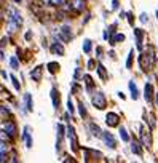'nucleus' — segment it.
I'll return each instance as SVG.
<instances>
[{
	"label": "nucleus",
	"instance_id": "obj_1",
	"mask_svg": "<svg viewBox=\"0 0 158 163\" xmlns=\"http://www.w3.org/2000/svg\"><path fill=\"white\" fill-rule=\"evenodd\" d=\"M93 105H94L96 109H104L106 107V98L102 93H94L93 96Z\"/></svg>",
	"mask_w": 158,
	"mask_h": 163
},
{
	"label": "nucleus",
	"instance_id": "obj_2",
	"mask_svg": "<svg viewBox=\"0 0 158 163\" xmlns=\"http://www.w3.org/2000/svg\"><path fill=\"white\" fill-rule=\"evenodd\" d=\"M59 38H61L64 43L72 40V31H70L69 26H62V27L59 29Z\"/></svg>",
	"mask_w": 158,
	"mask_h": 163
},
{
	"label": "nucleus",
	"instance_id": "obj_3",
	"mask_svg": "<svg viewBox=\"0 0 158 163\" xmlns=\"http://www.w3.org/2000/svg\"><path fill=\"white\" fill-rule=\"evenodd\" d=\"M101 138H102V141L106 142V146H109L110 149H115V147H117L115 138H114L110 133H107V131H102V133H101Z\"/></svg>",
	"mask_w": 158,
	"mask_h": 163
},
{
	"label": "nucleus",
	"instance_id": "obj_4",
	"mask_svg": "<svg viewBox=\"0 0 158 163\" xmlns=\"http://www.w3.org/2000/svg\"><path fill=\"white\" fill-rule=\"evenodd\" d=\"M2 130L8 134V136H15V133H16V127H15L13 122H5L2 125Z\"/></svg>",
	"mask_w": 158,
	"mask_h": 163
},
{
	"label": "nucleus",
	"instance_id": "obj_5",
	"mask_svg": "<svg viewBox=\"0 0 158 163\" xmlns=\"http://www.w3.org/2000/svg\"><path fill=\"white\" fill-rule=\"evenodd\" d=\"M106 123L109 125V127H117L118 125V115L114 114V112H109L107 117H106Z\"/></svg>",
	"mask_w": 158,
	"mask_h": 163
},
{
	"label": "nucleus",
	"instance_id": "obj_6",
	"mask_svg": "<svg viewBox=\"0 0 158 163\" xmlns=\"http://www.w3.org/2000/svg\"><path fill=\"white\" fill-rule=\"evenodd\" d=\"M10 18L13 19L15 23H18V24H23V18H21V15H19V11H18L16 8H10Z\"/></svg>",
	"mask_w": 158,
	"mask_h": 163
},
{
	"label": "nucleus",
	"instance_id": "obj_7",
	"mask_svg": "<svg viewBox=\"0 0 158 163\" xmlns=\"http://www.w3.org/2000/svg\"><path fill=\"white\" fill-rule=\"evenodd\" d=\"M50 48H51V53H54V54H58V56L64 54V46H62V43L54 42V43H51Z\"/></svg>",
	"mask_w": 158,
	"mask_h": 163
},
{
	"label": "nucleus",
	"instance_id": "obj_8",
	"mask_svg": "<svg viewBox=\"0 0 158 163\" xmlns=\"http://www.w3.org/2000/svg\"><path fill=\"white\" fill-rule=\"evenodd\" d=\"M70 6H72V10L83 11V8H85V0H70Z\"/></svg>",
	"mask_w": 158,
	"mask_h": 163
},
{
	"label": "nucleus",
	"instance_id": "obj_9",
	"mask_svg": "<svg viewBox=\"0 0 158 163\" xmlns=\"http://www.w3.org/2000/svg\"><path fill=\"white\" fill-rule=\"evenodd\" d=\"M51 99H53V107L54 109H58L59 107V93H58V90L56 88H51Z\"/></svg>",
	"mask_w": 158,
	"mask_h": 163
},
{
	"label": "nucleus",
	"instance_id": "obj_10",
	"mask_svg": "<svg viewBox=\"0 0 158 163\" xmlns=\"http://www.w3.org/2000/svg\"><path fill=\"white\" fill-rule=\"evenodd\" d=\"M24 141H26V146L31 149L32 147V136H31V128L29 127L24 128Z\"/></svg>",
	"mask_w": 158,
	"mask_h": 163
},
{
	"label": "nucleus",
	"instance_id": "obj_11",
	"mask_svg": "<svg viewBox=\"0 0 158 163\" xmlns=\"http://www.w3.org/2000/svg\"><path fill=\"white\" fill-rule=\"evenodd\" d=\"M24 102L27 104V110L32 112V110H34V104H32V96H31L29 93L24 94Z\"/></svg>",
	"mask_w": 158,
	"mask_h": 163
},
{
	"label": "nucleus",
	"instance_id": "obj_12",
	"mask_svg": "<svg viewBox=\"0 0 158 163\" xmlns=\"http://www.w3.org/2000/svg\"><path fill=\"white\" fill-rule=\"evenodd\" d=\"M141 136H142V144L145 147H150V136H148V133L141 130Z\"/></svg>",
	"mask_w": 158,
	"mask_h": 163
},
{
	"label": "nucleus",
	"instance_id": "obj_13",
	"mask_svg": "<svg viewBox=\"0 0 158 163\" xmlns=\"http://www.w3.org/2000/svg\"><path fill=\"white\" fill-rule=\"evenodd\" d=\"M145 101H148V102H150L152 101V85L150 83H147L145 85Z\"/></svg>",
	"mask_w": 158,
	"mask_h": 163
},
{
	"label": "nucleus",
	"instance_id": "obj_14",
	"mask_svg": "<svg viewBox=\"0 0 158 163\" xmlns=\"http://www.w3.org/2000/svg\"><path fill=\"white\" fill-rule=\"evenodd\" d=\"M131 150L136 153V155H141V153H142V149H141V146H139L137 141H134V142L131 144Z\"/></svg>",
	"mask_w": 158,
	"mask_h": 163
},
{
	"label": "nucleus",
	"instance_id": "obj_15",
	"mask_svg": "<svg viewBox=\"0 0 158 163\" xmlns=\"http://www.w3.org/2000/svg\"><path fill=\"white\" fill-rule=\"evenodd\" d=\"M129 90H131V98L133 99H137V88H136V85H134V82H129Z\"/></svg>",
	"mask_w": 158,
	"mask_h": 163
},
{
	"label": "nucleus",
	"instance_id": "obj_16",
	"mask_svg": "<svg viewBox=\"0 0 158 163\" xmlns=\"http://www.w3.org/2000/svg\"><path fill=\"white\" fill-rule=\"evenodd\" d=\"M136 37H137V48L141 50L142 48V32H141V29H136Z\"/></svg>",
	"mask_w": 158,
	"mask_h": 163
},
{
	"label": "nucleus",
	"instance_id": "obj_17",
	"mask_svg": "<svg viewBox=\"0 0 158 163\" xmlns=\"http://www.w3.org/2000/svg\"><path fill=\"white\" fill-rule=\"evenodd\" d=\"M89 128H91V131H93V136H101V133H102V131L96 127L94 123H89Z\"/></svg>",
	"mask_w": 158,
	"mask_h": 163
},
{
	"label": "nucleus",
	"instance_id": "obj_18",
	"mask_svg": "<svg viewBox=\"0 0 158 163\" xmlns=\"http://www.w3.org/2000/svg\"><path fill=\"white\" fill-rule=\"evenodd\" d=\"M98 72H99V77H101V79H107V74H106L104 66H98Z\"/></svg>",
	"mask_w": 158,
	"mask_h": 163
},
{
	"label": "nucleus",
	"instance_id": "obj_19",
	"mask_svg": "<svg viewBox=\"0 0 158 163\" xmlns=\"http://www.w3.org/2000/svg\"><path fill=\"white\" fill-rule=\"evenodd\" d=\"M120 136H122V139H123L125 142H128V141H129V136H128V133H126V130H125V128H120Z\"/></svg>",
	"mask_w": 158,
	"mask_h": 163
},
{
	"label": "nucleus",
	"instance_id": "obj_20",
	"mask_svg": "<svg viewBox=\"0 0 158 163\" xmlns=\"http://www.w3.org/2000/svg\"><path fill=\"white\" fill-rule=\"evenodd\" d=\"M10 66L13 67V69H19V61H18V59H16V58L13 56V58H11V59H10Z\"/></svg>",
	"mask_w": 158,
	"mask_h": 163
},
{
	"label": "nucleus",
	"instance_id": "obj_21",
	"mask_svg": "<svg viewBox=\"0 0 158 163\" xmlns=\"http://www.w3.org/2000/svg\"><path fill=\"white\" fill-rule=\"evenodd\" d=\"M32 79L34 80H39L40 79V67H35V69L32 71Z\"/></svg>",
	"mask_w": 158,
	"mask_h": 163
},
{
	"label": "nucleus",
	"instance_id": "obj_22",
	"mask_svg": "<svg viewBox=\"0 0 158 163\" xmlns=\"http://www.w3.org/2000/svg\"><path fill=\"white\" fill-rule=\"evenodd\" d=\"M83 51L85 53L91 51V40H85V43H83Z\"/></svg>",
	"mask_w": 158,
	"mask_h": 163
},
{
	"label": "nucleus",
	"instance_id": "obj_23",
	"mask_svg": "<svg viewBox=\"0 0 158 163\" xmlns=\"http://www.w3.org/2000/svg\"><path fill=\"white\" fill-rule=\"evenodd\" d=\"M10 138L11 136H8V134L2 130V131H0V141H3V142H8V141H10Z\"/></svg>",
	"mask_w": 158,
	"mask_h": 163
},
{
	"label": "nucleus",
	"instance_id": "obj_24",
	"mask_svg": "<svg viewBox=\"0 0 158 163\" xmlns=\"http://www.w3.org/2000/svg\"><path fill=\"white\" fill-rule=\"evenodd\" d=\"M58 67H59V64H58V62H50V64H48L50 72H56V71H58Z\"/></svg>",
	"mask_w": 158,
	"mask_h": 163
},
{
	"label": "nucleus",
	"instance_id": "obj_25",
	"mask_svg": "<svg viewBox=\"0 0 158 163\" xmlns=\"http://www.w3.org/2000/svg\"><path fill=\"white\" fill-rule=\"evenodd\" d=\"M83 79H85V82H86V88H88V90L93 88V80H91V77H89V75H85Z\"/></svg>",
	"mask_w": 158,
	"mask_h": 163
},
{
	"label": "nucleus",
	"instance_id": "obj_26",
	"mask_svg": "<svg viewBox=\"0 0 158 163\" xmlns=\"http://www.w3.org/2000/svg\"><path fill=\"white\" fill-rule=\"evenodd\" d=\"M125 40V35L123 34H118V35H115L114 38H112V42L115 43V42H123Z\"/></svg>",
	"mask_w": 158,
	"mask_h": 163
},
{
	"label": "nucleus",
	"instance_id": "obj_27",
	"mask_svg": "<svg viewBox=\"0 0 158 163\" xmlns=\"http://www.w3.org/2000/svg\"><path fill=\"white\" fill-rule=\"evenodd\" d=\"M78 110H80L81 117H86V110H85V105H83V104H78Z\"/></svg>",
	"mask_w": 158,
	"mask_h": 163
},
{
	"label": "nucleus",
	"instance_id": "obj_28",
	"mask_svg": "<svg viewBox=\"0 0 158 163\" xmlns=\"http://www.w3.org/2000/svg\"><path fill=\"white\" fill-rule=\"evenodd\" d=\"M131 64H133V51L129 53V56H128V61H126V67H128V69L131 67Z\"/></svg>",
	"mask_w": 158,
	"mask_h": 163
},
{
	"label": "nucleus",
	"instance_id": "obj_29",
	"mask_svg": "<svg viewBox=\"0 0 158 163\" xmlns=\"http://www.w3.org/2000/svg\"><path fill=\"white\" fill-rule=\"evenodd\" d=\"M0 153H6V144L3 141H0Z\"/></svg>",
	"mask_w": 158,
	"mask_h": 163
},
{
	"label": "nucleus",
	"instance_id": "obj_30",
	"mask_svg": "<svg viewBox=\"0 0 158 163\" xmlns=\"http://www.w3.org/2000/svg\"><path fill=\"white\" fill-rule=\"evenodd\" d=\"M11 82H13V85H15V90H19V88H21V86H19V83H18V80L15 79L13 75H11Z\"/></svg>",
	"mask_w": 158,
	"mask_h": 163
},
{
	"label": "nucleus",
	"instance_id": "obj_31",
	"mask_svg": "<svg viewBox=\"0 0 158 163\" xmlns=\"http://www.w3.org/2000/svg\"><path fill=\"white\" fill-rule=\"evenodd\" d=\"M64 2H66V0H50L51 5H62Z\"/></svg>",
	"mask_w": 158,
	"mask_h": 163
},
{
	"label": "nucleus",
	"instance_id": "obj_32",
	"mask_svg": "<svg viewBox=\"0 0 158 163\" xmlns=\"http://www.w3.org/2000/svg\"><path fill=\"white\" fill-rule=\"evenodd\" d=\"M67 109H69V112H70V114L73 112V105H72V101H70V99L67 101Z\"/></svg>",
	"mask_w": 158,
	"mask_h": 163
},
{
	"label": "nucleus",
	"instance_id": "obj_33",
	"mask_svg": "<svg viewBox=\"0 0 158 163\" xmlns=\"http://www.w3.org/2000/svg\"><path fill=\"white\" fill-rule=\"evenodd\" d=\"M0 161H6V155H5V153H0Z\"/></svg>",
	"mask_w": 158,
	"mask_h": 163
},
{
	"label": "nucleus",
	"instance_id": "obj_34",
	"mask_svg": "<svg viewBox=\"0 0 158 163\" xmlns=\"http://www.w3.org/2000/svg\"><path fill=\"white\" fill-rule=\"evenodd\" d=\"M141 19H142V23H145V21H147V15H142V18H141Z\"/></svg>",
	"mask_w": 158,
	"mask_h": 163
},
{
	"label": "nucleus",
	"instance_id": "obj_35",
	"mask_svg": "<svg viewBox=\"0 0 158 163\" xmlns=\"http://www.w3.org/2000/svg\"><path fill=\"white\" fill-rule=\"evenodd\" d=\"M15 2H16V3H19V2H21V0H15Z\"/></svg>",
	"mask_w": 158,
	"mask_h": 163
},
{
	"label": "nucleus",
	"instance_id": "obj_36",
	"mask_svg": "<svg viewBox=\"0 0 158 163\" xmlns=\"http://www.w3.org/2000/svg\"><path fill=\"white\" fill-rule=\"evenodd\" d=\"M156 104H158V94H156Z\"/></svg>",
	"mask_w": 158,
	"mask_h": 163
},
{
	"label": "nucleus",
	"instance_id": "obj_37",
	"mask_svg": "<svg viewBox=\"0 0 158 163\" xmlns=\"http://www.w3.org/2000/svg\"><path fill=\"white\" fill-rule=\"evenodd\" d=\"M0 19H2V13H0Z\"/></svg>",
	"mask_w": 158,
	"mask_h": 163
},
{
	"label": "nucleus",
	"instance_id": "obj_38",
	"mask_svg": "<svg viewBox=\"0 0 158 163\" xmlns=\"http://www.w3.org/2000/svg\"><path fill=\"white\" fill-rule=\"evenodd\" d=\"M0 5H2V2H0Z\"/></svg>",
	"mask_w": 158,
	"mask_h": 163
}]
</instances>
